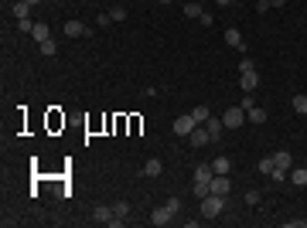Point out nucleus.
<instances>
[{
    "mask_svg": "<svg viewBox=\"0 0 307 228\" xmlns=\"http://www.w3.org/2000/svg\"><path fill=\"white\" fill-rule=\"evenodd\" d=\"M222 211H225V198L222 194H205L202 198V215L205 218H218Z\"/></svg>",
    "mask_w": 307,
    "mask_h": 228,
    "instance_id": "1",
    "label": "nucleus"
},
{
    "mask_svg": "<svg viewBox=\"0 0 307 228\" xmlns=\"http://www.w3.org/2000/svg\"><path fill=\"white\" fill-rule=\"evenodd\" d=\"M222 123H225V130H239V126L246 123V109H243V106H232V109H225Z\"/></svg>",
    "mask_w": 307,
    "mask_h": 228,
    "instance_id": "2",
    "label": "nucleus"
},
{
    "mask_svg": "<svg viewBox=\"0 0 307 228\" xmlns=\"http://www.w3.org/2000/svg\"><path fill=\"white\" fill-rule=\"evenodd\" d=\"M188 143H191L195 150H202V146H208V143H212V137H208V130H205V123H202V126H195V130L188 133Z\"/></svg>",
    "mask_w": 307,
    "mask_h": 228,
    "instance_id": "3",
    "label": "nucleus"
},
{
    "mask_svg": "<svg viewBox=\"0 0 307 228\" xmlns=\"http://www.w3.org/2000/svg\"><path fill=\"white\" fill-rule=\"evenodd\" d=\"M61 31H65L68 38H89V34H92V28H89V24H82V21H65Z\"/></svg>",
    "mask_w": 307,
    "mask_h": 228,
    "instance_id": "4",
    "label": "nucleus"
},
{
    "mask_svg": "<svg viewBox=\"0 0 307 228\" xmlns=\"http://www.w3.org/2000/svg\"><path fill=\"white\" fill-rule=\"evenodd\" d=\"M208 191H212V194H222V198H229V191H232V184H229V174H215L212 184H208Z\"/></svg>",
    "mask_w": 307,
    "mask_h": 228,
    "instance_id": "5",
    "label": "nucleus"
},
{
    "mask_svg": "<svg viewBox=\"0 0 307 228\" xmlns=\"http://www.w3.org/2000/svg\"><path fill=\"white\" fill-rule=\"evenodd\" d=\"M92 222L96 225H113V204H96L92 208Z\"/></svg>",
    "mask_w": 307,
    "mask_h": 228,
    "instance_id": "6",
    "label": "nucleus"
},
{
    "mask_svg": "<svg viewBox=\"0 0 307 228\" xmlns=\"http://www.w3.org/2000/svg\"><path fill=\"white\" fill-rule=\"evenodd\" d=\"M171 211H167V204H160V208H154L151 211V225H157V228H164V225H171Z\"/></svg>",
    "mask_w": 307,
    "mask_h": 228,
    "instance_id": "7",
    "label": "nucleus"
},
{
    "mask_svg": "<svg viewBox=\"0 0 307 228\" xmlns=\"http://www.w3.org/2000/svg\"><path fill=\"white\" fill-rule=\"evenodd\" d=\"M195 126H198V123H195V116H191V113H188V116H178V119H174V133H178V137H188Z\"/></svg>",
    "mask_w": 307,
    "mask_h": 228,
    "instance_id": "8",
    "label": "nucleus"
},
{
    "mask_svg": "<svg viewBox=\"0 0 307 228\" xmlns=\"http://www.w3.org/2000/svg\"><path fill=\"white\" fill-rule=\"evenodd\" d=\"M212 177H215L212 164H202V167L195 171V187H208V184H212Z\"/></svg>",
    "mask_w": 307,
    "mask_h": 228,
    "instance_id": "9",
    "label": "nucleus"
},
{
    "mask_svg": "<svg viewBox=\"0 0 307 228\" xmlns=\"http://www.w3.org/2000/svg\"><path fill=\"white\" fill-rule=\"evenodd\" d=\"M273 164L280 167V171L290 174V167H294V153H290V150H276V153H273Z\"/></svg>",
    "mask_w": 307,
    "mask_h": 228,
    "instance_id": "10",
    "label": "nucleus"
},
{
    "mask_svg": "<svg viewBox=\"0 0 307 228\" xmlns=\"http://www.w3.org/2000/svg\"><path fill=\"white\" fill-rule=\"evenodd\" d=\"M239 86H243V92H256V86H259V72H246V75H239Z\"/></svg>",
    "mask_w": 307,
    "mask_h": 228,
    "instance_id": "11",
    "label": "nucleus"
},
{
    "mask_svg": "<svg viewBox=\"0 0 307 228\" xmlns=\"http://www.w3.org/2000/svg\"><path fill=\"white\" fill-rule=\"evenodd\" d=\"M205 130H208V137H212V143H215V140H222L225 123H222V119H215V116H208V119H205Z\"/></svg>",
    "mask_w": 307,
    "mask_h": 228,
    "instance_id": "12",
    "label": "nucleus"
},
{
    "mask_svg": "<svg viewBox=\"0 0 307 228\" xmlns=\"http://www.w3.org/2000/svg\"><path fill=\"white\" fill-rule=\"evenodd\" d=\"M225 45L229 48H239V51H246V41H243V34L236 28H225Z\"/></svg>",
    "mask_w": 307,
    "mask_h": 228,
    "instance_id": "13",
    "label": "nucleus"
},
{
    "mask_svg": "<svg viewBox=\"0 0 307 228\" xmlns=\"http://www.w3.org/2000/svg\"><path fill=\"white\" fill-rule=\"evenodd\" d=\"M31 34H34V41L41 45V41H48V38H51V28H48L45 21H34V28H31Z\"/></svg>",
    "mask_w": 307,
    "mask_h": 228,
    "instance_id": "14",
    "label": "nucleus"
},
{
    "mask_svg": "<svg viewBox=\"0 0 307 228\" xmlns=\"http://www.w3.org/2000/svg\"><path fill=\"white\" fill-rule=\"evenodd\" d=\"M10 10H14V17H17V21H31V3H28V0H17Z\"/></svg>",
    "mask_w": 307,
    "mask_h": 228,
    "instance_id": "15",
    "label": "nucleus"
},
{
    "mask_svg": "<svg viewBox=\"0 0 307 228\" xmlns=\"http://www.w3.org/2000/svg\"><path fill=\"white\" fill-rule=\"evenodd\" d=\"M246 119H249L253 126H263V123H266V109H259V106H253V109H246Z\"/></svg>",
    "mask_w": 307,
    "mask_h": 228,
    "instance_id": "16",
    "label": "nucleus"
},
{
    "mask_svg": "<svg viewBox=\"0 0 307 228\" xmlns=\"http://www.w3.org/2000/svg\"><path fill=\"white\" fill-rule=\"evenodd\" d=\"M160 171H164V164H160L157 157H151V160L144 164V177H160Z\"/></svg>",
    "mask_w": 307,
    "mask_h": 228,
    "instance_id": "17",
    "label": "nucleus"
},
{
    "mask_svg": "<svg viewBox=\"0 0 307 228\" xmlns=\"http://www.w3.org/2000/svg\"><path fill=\"white\" fill-rule=\"evenodd\" d=\"M212 171L215 174H229V171H232V160H229V157H215V160H212Z\"/></svg>",
    "mask_w": 307,
    "mask_h": 228,
    "instance_id": "18",
    "label": "nucleus"
},
{
    "mask_svg": "<svg viewBox=\"0 0 307 228\" xmlns=\"http://www.w3.org/2000/svg\"><path fill=\"white\" fill-rule=\"evenodd\" d=\"M290 106H294V113H301V116H307V95L304 92H297L294 99H290Z\"/></svg>",
    "mask_w": 307,
    "mask_h": 228,
    "instance_id": "19",
    "label": "nucleus"
},
{
    "mask_svg": "<svg viewBox=\"0 0 307 228\" xmlns=\"http://www.w3.org/2000/svg\"><path fill=\"white\" fill-rule=\"evenodd\" d=\"M290 181H294L297 187H307V167H294V171H290Z\"/></svg>",
    "mask_w": 307,
    "mask_h": 228,
    "instance_id": "20",
    "label": "nucleus"
},
{
    "mask_svg": "<svg viewBox=\"0 0 307 228\" xmlns=\"http://www.w3.org/2000/svg\"><path fill=\"white\" fill-rule=\"evenodd\" d=\"M202 14H205V10H202L198 0H188V3H184V17H202Z\"/></svg>",
    "mask_w": 307,
    "mask_h": 228,
    "instance_id": "21",
    "label": "nucleus"
},
{
    "mask_svg": "<svg viewBox=\"0 0 307 228\" xmlns=\"http://www.w3.org/2000/svg\"><path fill=\"white\" fill-rule=\"evenodd\" d=\"M126 215H130V204H126V201H116V204H113V218H123V222H126Z\"/></svg>",
    "mask_w": 307,
    "mask_h": 228,
    "instance_id": "22",
    "label": "nucleus"
},
{
    "mask_svg": "<svg viewBox=\"0 0 307 228\" xmlns=\"http://www.w3.org/2000/svg\"><path fill=\"white\" fill-rule=\"evenodd\" d=\"M256 167H259V174H266V177H270V171L276 167V164H273V153H270V157H263V160H259Z\"/></svg>",
    "mask_w": 307,
    "mask_h": 228,
    "instance_id": "23",
    "label": "nucleus"
},
{
    "mask_svg": "<svg viewBox=\"0 0 307 228\" xmlns=\"http://www.w3.org/2000/svg\"><path fill=\"white\" fill-rule=\"evenodd\" d=\"M191 116H195V123H198V126H202V123H205V119H208V106H198V109H191Z\"/></svg>",
    "mask_w": 307,
    "mask_h": 228,
    "instance_id": "24",
    "label": "nucleus"
},
{
    "mask_svg": "<svg viewBox=\"0 0 307 228\" xmlns=\"http://www.w3.org/2000/svg\"><path fill=\"white\" fill-rule=\"evenodd\" d=\"M38 48H41V55H55V51H58V45H55V38H48V41H41Z\"/></svg>",
    "mask_w": 307,
    "mask_h": 228,
    "instance_id": "25",
    "label": "nucleus"
},
{
    "mask_svg": "<svg viewBox=\"0 0 307 228\" xmlns=\"http://www.w3.org/2000/svg\"><path fill=\"white\" fill-rule=\"evenodd\" d=\"M109 17H113L116 24H120V21H126V7H120V3H116V7L109 10Z\"/></svg>",
    "mask_w": 307,
    "mask_h": 228,
    "instance_id": "26",
    "label": "nucleus"
},
{
    "mask_svg": "<svg viewBox=\"0 0 307 228\" xmlns=\"http://www.w3.org/2000/svg\"><path fill=\"white\" fill-rule=\"evenodd\" d=\"M164 204H167V211H171V215H178V211H181V198H174V194L164 201Z\"/></svg>",
    "mask_w": 307,
    "mask_h": 228,
    "instance_id": "27",
    "label": "nucleus"
},
{
    "mask_svg": "<svg viewBox=\"0 0 307 228\" xmlns=\"http://www.w3.org/2000/svg\"><path fill=\"white\" fill-rule=\"evenodd\" d=\"M246 72H256V61L253 58H243L239 61V75H246Z\"/></svg>",
    "mask_w": 307,
    "mask_h": 228,
    "instance_id": "28",
    "label": "nucleus"
},
{
    "mask_svg": "<svg viewBox=\"0 0 307 228\" xmlns=\"http://www.w3.org/2000/svg\"><path fill=\"white\" fill-rule=\"evenodd\" d=\"M246 204H249V208H253V204H259V191H256V187H253V191H246Z\"/></svg>",
    "mask_w": 307,
    "mask_h": 228,
    "instance_id": "29",
    "label": "nucleus"
},
{
    "mask_svg": "<svg viewBox=\"0 0 307 228\" xmlns=\"http://www.w3.org/2000/svg\"><path fill=\"white\" fill-rule=\"evenodd\" d=\"M96 24H99V28H106V24H113V17H109V10H106V14H99V17H96Z\"/></svg>",
    "mask_w": 307,
    "mask_h": 228,
    "instance_id": "30",
    "label": "nucleus"
},
{
    "mask_svg": "<svg viewBox=\"0 0 307 228\" xmlns=\"http://www.w3.org/2000/svg\"><path fill=\"white\" fill-rule=\"evenodd\" d=\"M270 10V0H256V14H266Z\"/></svg>",
    "mask_w": 307,
    "mask_h": 228,
    "instance_id": "31",
    "label": "nucleus"
},
{
    "mask_svg": "<svg viewBox=\"0 0 307 228\" xmlns=\"http://www.w3.org/2000/svg\"><path fill=\"white\" fill-rule=\"evenodd\" d=\"M287 228H307V222H304V218H290V222H287Z\"/></svg>",
    "mask_w": 307,
    "mask_h": 228,
    "instance_id": "32",
    "label": "nucleus"
},
{
    "mask_svg": "<svg viewBox=\"0 0 307 228\" xmlns=\"http://www.w3.org/2000/svg\"><path fill=\"white\" fill-rule=\"evenodd\" d=\"M270 177H273L276 184H280V181H283V177H287V171H280V167H273V171H270Z\"/></svg>",
    "mask_w": 307,
    "mask_h": 228,
    "instance_id": "33",
    "label": "nucleus"
},
{
    "mask_svg": "<svg viewBox=\"0 0 307 228\" xmlns=\"http://www.w3.org/2000/svg\"><path fill=\"white\" fill-rule=\"evenodd\" d=\"M283 3H287V0H270V7H283Z\"/></svg>",
    "mask_w": 307,
    "mask_h": 228,
    "instance_id": "34",
    "label": "nucleus"
},
{
    "mask_svg": "<svg viewBox=\"0 0 307 228\" xmlns=\"http://www.w3.org/2000/svg\"><path fill=\"white\" fill-rule=\"evenodd\" d=\"M215 3H222V7H229V3H236V0H215Z\"/></svg>",
    "mask_w": 307,
    "mask_h": 228,
    "instance_id": "35",
    "label": "nucleus"
},
{
    "mask_svg": "<svg viewBox=\"0 0 307 228\" xmlns=\"http://www.w3.org/2000/svg\"><path fill=\"white\" fill-rule=\"evenodd\" d=\"M28 3H31V7H38V3H45V0H28Z\"/></svg>",
    "mask_w": 307,
    "mask_h": 228,
    "instance_id": "36",
    "label": "nucleus"
},
{
    "mask_svg": "<svg viewBox=\"0 0 307 228\" xmlns=\"http://www.w3.org/2000/svg\"><path fill=\"white\" fill-rule=\"evenodd\" d=\"M157 3H171V0H157Z\"/></svg>",
    "mask_w": 307,
    "mask_h": 228,
    "instance_id": "37",
    "label": "nucleus"
},
{
    "mask_svg": "<svg viewBox=\"0 0 307 228\" xmlns=\"http://www.w3.org/2000/svg\"><path fill=\"white\" fill-rule=\"evenodd\" d=\"M7 3H10V7H14V3H17V0H7Z\"/></svg>",
    "mask_w": 307,
    "mask_h": 228,
    "instance_id": "38",
    "label": "nucleus"
},
{
    "mask_svg": "<svg viewBox=\"0 0 307 228\" xmlns=\"http://www.w3.org/2000/svg\"><path fill=\"white\" fill-rule=\"evenodd\" d=\"M45 3H51V0H45Z\"/></svg>",
    "mask_w": 307,
    "mask_h": 228,
    "instance_id": "39",
    "label": "nucleus"
},
{
    "mask_svg": "<svg viewBox=\"0 0 307 228\" xmlns=\"http://www.w3.org/2000/svg\"><path fill=\"white\" fill-rule=\"evenodd\" d=\"M198 3H202V0H198Z\"/></svg>",
    "mask_w": 307,
    "mask_h": 228,
    "instance_id": "40",
    "label": "nucleus"
}]
</instances>
